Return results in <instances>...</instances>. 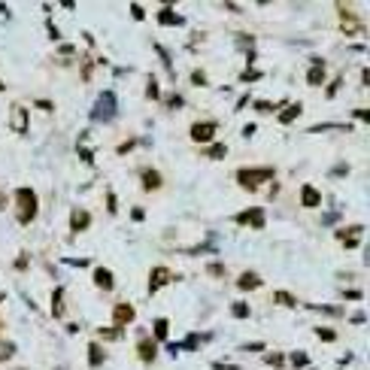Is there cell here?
<instances>
[{"mask_svg": "<svg viewBox=\"0 0 370 370\" xmlns=\"http://www.w3.org/2000/svg\"><path fill=\"white\" fill-rule=\"evenodd\" d=\"M355 115H358V118H361V121H370V112H367V109H358V112H355Z\"/></svg>", "mask_w": 370, "mask_h": 370, "instance_id": "836d02e7", "label": "cell"}, {"mask_svg": "<svg viewBox=\"0 0 370 370\" xmlns=\"http://www.w3.org/2000/svg\"><path fill=\"white\" fill-rule=\"evenodd\" d=\"M12 125H15L18 134L27 131V112H24V106H15V109H12Z\"/></svg>", "mask_w": 370, "mask_h": 370, "instance_id": "4fadbf2b", "label": "cell"}, {"mask_svg": "<svg viewBox=\"0 0 370 370\" xmlns=\"http://www.w3.org/2000/svg\"><path fill=\"white\" fill-rule=\"evenodd\" d=\"M137 355H140V361L152 364V361H155V355H158L155 340H152V337H140V343H137Z\"/></svg>", "mask_w": 370, "mask_h": 370, "instance_id": "52a82bcc", "label": "cell"}, {"mask_svg": "<svg viewBox=\"0 0 370 370\" xmlns=\"http://www.w3.org/2000/svg\"><path fill=\"white\" fill-rule=\"evenodd\" d=\"M137 319V310L131 307V304H115V310H112V322H115V328H125V325H131Z\"/></svg>", "mask_w": 370, "mask_h": 370, "instance_id": "5b68a950", "label": "cell"}, {"mask_svg": "<svg viewBox=\"0 0 370 370\" xmlns=\"http://www.w3.org/2000/svg\"><path fill=\"white\" fill-rule=\"evenodd\" d=\"M282 361H285V358H282V355H276V352H270V355H267V364H273V367H282Z\"/></svg>", "mask_w": 370, "mask_h": 370, "instance_id": "83f0119b", "label": "cell"}, {"mask_svg": "<svg viewBox=\"0 0 370 370\" xmlns=\"http://www.w3.org/2000/svg\"><path fill=\"white\" fill-rule=\"evenodd\" d=\"M167 328H170L167 319H158V322H155V340H164V337H167Z\"/></svg>", "mask_w": 370, "mask_h": 370, "instance_id": "7402d4cb", "label": "cell"}, {"mask_svg": "<svg viewBox=\"0 0 370 370\" xmlns=\"http://www.w3.org/2000/svg\"><path fill=\"white\" fill-rule=\"evenodd\" d=\"M207 270H210V273H213V276H222V273H225V267H222V264H210V267H207Z\"/></svg>", "mask_w": 370, "mask_h": 370, "instance_id": "1f68e13d", "label": "cell"}, {"mask_svg": "<svg viewBox=\"0 0 370 370\" xmlns=\"http://www.w3.org/2000/svg\"><path fill=\"white\" fill-rule=\"evenodd\" d=\"M103 358H106L103 346H100V343H91V346H88V361H91V367H100Z\"/></svg>", "mask_w": 370, "mask_h": 370, "instance_id": "2e32d148", "label": "cell"}, {"mask_svg": "<svg viewBox=\"0 0 370 370\" xmlns=\"http://www.w3.org/2000/svg\"><path fill=\"white\" fill-rule=\"evenodd\" d=\"M301 203H304V207H319V203H322L319 188H316V185H304V188H301Z\"/></svg>", "mask_w": 370, "mask_h": 370, "instance_id": "30bf717a", "label": "cell"}, {"mask_svg": "<svg viewBox=\"0 0 370 370\" xmlns=\"http://www.w3.org/2000/svg\"><path fill=\"white\" fill-rule=\"evenodd\" d=\"M112 112H115V94H112V91H103L100 100H97V118H100V115L109 118Z\"/></svg>", "mask_w": 370, "mask_h": 370, "instance_id": "ba28073f", "label": "cell"}, {"mask_svg": "<svg viewBox=\"0 0 370 370\" xmlns=\"http://www.w3.org/2000/svg\"><path fill=\"white\" fill-rule=\"evenodd\" d=\"M158 21H161V24H179L182 18H179V15H176L173 9H161V15H158Z\"/></svg>", "mask_w": 370, "mask_h": 370, "instance_id": "d6986e66", "label": "cell"}, {"mask_svg": "<svg viewBox=\"0 0 370 370\" xmlns=\"http://www.w3.org/2000/svg\"><path fill=\"white\" fill-rule=\"evenodd\" d=\"M143 188H146V191L161 188V173H158V170H143Z\"/></svg>", "mask_w": 370, "mask_h": 370, "instance_id": "5bb4252c", "label": "cell"}, {"mask_svg": "<svg viewBox=\"0 0 370 370\" xmlns=\"http://www.w3.org/2000/svg\"><path fill=\"white\" fill-rule=\"evenodd\" d=\"M273 176V167H243V170H237V182L243 185V188H249V191H255L261 182H267Z\"/></svg>", "mask_w": 370, "mask_h": 370, "instance_id": "7a4b0ae2", "label": "cell"}, {"mask_svg": "<svg viewBox=\"0 0 370 370\" xmlns=\"http://www.w3.org/2000/svg\"><path fill=\"white\" fill-rule=\"evenodd\" d=\"M273 301H276V304H282V307H298V298H292L289 292H276V295H273Z\"/></svg>", "mask_w": 370, "mask_h": 370, "instance_id": "ffe728a7", "label": "cell"}, {"mask_svg": "<svg viewBox=\"0 0 370 370\" xmlns=\"http://www.w3.org/2000/svg\"><path fill=\"white\" fill-rule=\"evenodd\" d=\"M131 12H134V18H143V9H140V3H134V6H131Z\"/></svg>", "mask_w": 370, "mask_h": 370, "instance_id": "d6a6232c", "label": "cell"}, {"mask_svg": "<svg viewBox=\"0 0 370 370\" xmlns=\"http://www.w3.org/2000/svg\"><path fill=\"white\" fill-rule=\"evenodd\" d=\"M94 285H97V289H106V292H109V289H112V273H109L106 267L94 270Z\"/></svg>", "mask_w": 370, "mask_h": 370, "instance_id": "9a60e30c", "label": "cell"}, {"mask_svg": "<svg viewBox=\"0 0 370 370\" xmlns=\"http://www.w3.org/2000/svg\"><path fill=\"white\" fill-rule=\"evenodd\" d=\"M292 364H295V367H304V364H307V355H304V352H295V355H292Z\"/></svg>", "mask_w": 370, "mask_h": 370, "instance_id": "f1b7e54d", "label": "cell"}, {"mask_svg": "<svg viewBox=\"0 0 370 370\" xmlns=\"http://www.w3.org/2000/svg\"><path fill=\"white\" fill-rule=\"evenodd\" d=\"M146 94H149V97H158V82H155V79L149 82V88H146Z\"/></svg>", "mask_w": 370, "mask_h": 370, "instance_id": "4dcf8cb0", "label": "cell"}, {"mask_svg": "<svg viewBox=\"0 0 370 370\" xmlns=\"http://www.w3.org/2000/svg\"><path fill=\"white\" fill-rule=\"evenodd\" d=\"M307 82H310V85H322V82H325V61H322V58H313V67H310V73H307Z\"/></svg>", "mask_w": 370, "mask_h": 370, "instance_id": "9c48e42d", "label": "cell"}, {"mask_svg": "<svg viewBox=\"0 0 370 370\" xmlns=\"http://www.w3.org/2000/svg\"><path fill=\"white\" fill-rule=\"evenodd\" d=\"M97 334H100L103 340H115V337H118V328H100Z\"/></svg>", "mask_w": 370, "mask_h": 370, "instance_id": "cb8c5ba5", "label": "cell"}, {"mask_svg": "<svg viewBox=\"0 0 370 370\" xmlns=\"http://www.w3.org/2000/svg\"><path fill=\"white\" fill-rule=\"evenodd\" d=\"M167 282H173V273L167 270V267H155L152 270V276H149V295H155L158 289H164Z\"/></svg>", "mask_w": 370, "mask_h": 370, "instance_id": "8992f818", "label": "cell"}, {"mask_svg": "<svg viewBox=\"0 0 370 370\" xmlns=\"http://www.w3.org/2000/svg\"><path fill=\"white\" fill-rule=\"evenodd\" d=\"M301 112H304V106H301V103H292V106H285V109L279 112V125H289V121H295Z\"/></svg>", "mask_w": 370, "mask_h": 370, "instance_id": "7c38bea8", "label": "cell"}, {"mask_svg": "<svg viewBox=\"0 0 370 370\" xmlns=\"http://www.w3.org/2000/svg\"><path fill=\"white\" fill-rule=\"evenodd\" d=\"M167 106H176V109H179V106H182V97H179V94H167Z\"/></svg>", "mask_w": 370, "mask_h": 370, "instance_id": "f546056e", "label": "cell"}, {"mask_svg": "<svg viewBox=\"0 0 370 370\" xmlns=\"http://www.w3.org/2000/svg\"><path fill=\"white\" fill-rule=\"evenodd\" d=\"M0 210H3V197H0Z\"/></svg>", "mask_w": 370, "mask_h": 370, "instance_id": "d590c367", "label": "cell"}, {"mask_svg": "<svg viewBox=\"0 0 370 370\" xmlns=\"http://www.w3.org/2000/svg\"><path fill=\"white\" fill-rule=\"evenodd\" d=\"M191 82H194V85H207V76H203V70H194V73H191Z\"/></svg>", "mask_w": 370, "mask_h": 370, "instance_id": "4316f807", "label": "cell"}, {"mask_svg": "<svg viewBox=\"0 0 370 370\" xmlns=\"http://www.w3.org/2000/svg\"><path fill=\"white\" fill-rule=\"evenodd\" d=\"M237 222H240V225H246V228H264V225H267V213H264L261 207H252V210L240 213V216H237Z\"/></svg>", "mask_w": 370, "mask_h": 370, "instance_id": "3957f363", "label": "cell"}, {"mask_svg": "<svg viewBox=\"0 0 370 370\" xmlns=\"http://www.w3.org/2000/svg\"><path fill=\"white\" fill-rule=\"evenodd\" d=\"M231 313H234V319H249V304H243V301H240V304H234V307H231Z\"/></svg>", "mask_w": 370, "mask_h": 370, "instance_id": "44dd1931", "label": "cell"}, {"mask_svg": "<svg viewBox=\"0 0 370 370\" xmlns=\"http://www.w3.org/2000/svg\"><path fill=\"white\" fill-rule=\"evenodd\" d=\"M52 313L58 319L64 316V289H55V295H52Z\"/></svg>", "mask_w": 370, "mask_h": 370, "instance_id": "ac0fdd59", "label": "cell"}, {"mask_svg": "<svg viewBox=\"0 0 370 370\" xmlns=\"http://www.w3.org/2000/svg\"><path fill=\"white\" fill-rule=\"evenodd\" d=\"M0 331H3V319H0Z\"/></svg>", "mask_w": 370, "mask_h": 370, "instance_id": "e575fe53", "label": "cell"}, {"mask_svg": "<svg viewBox=\"0 0 370 370\" xmlns=\"http://www.w3.org/2000/svg\"><path fill=\"white\" fill-rule=\"evenodd\" d=\"M216 137V121H197L191 125V140L194 143H210Z\"/></svg>", "mask_w": 370, "mask_h": 370, "instance_id": "277c9868", "label": "cell"}, {"mask_svg": "<svg viewBox=\"0 0 370 370\" xmlns=\"http://www.w3.org/2000/svg\"><path fill=\"white\" fill-rule=\"evenodd\" d=\"M237 285H240L243 292H249V289H258V285H261V276H258V273H243Z\"/></svg>", "mask_w": 370, "mask_h": 370, "instance_id": "e0dca14e", "label": "cell"}, {"mask_svg": "<svg viewBox=\"0 0 370 370\" xmlns=\"http://www.w3.org/2000/svg\"><path fill=\"white\" fill-rule=\"evenodd\" d=\"M12 352H15V346H12V343H0V361H3V358H9Z\"/></svg>", "mask_w": 370, "mask_h": 370, "instance_id": "484cf974", "label": "cell"}, {"mask_svg": "<svg viewBox=\"0 0 370 370\" xmlns=\"http://www.w3.org/2000/svg\"><path fill=\"white\" fill-rule=\"evenodd\" d=\"M36 210H39V200H36L33 188H18L15 191V219L21 225H30L36 219Z\"/></svg>", "mask_w": 370, "mask_h": 370, "instance_id": "6da1fadb", "label": "cell"}, {"mask_svg": "<svg viewBox=\"0 0 370 370\" xmlns=\"http://www.w3.org/2000/svg\"><path fill=\"white\" fill-rule=\"evenodd\" d=\"M316 334H319V337H322V340H328V343H331V340H334V337H337V334H334V331H331V328H316Z\"/></svg>", "mask_w": 370, "mask_h": 370, "instance_id": "d4e9b609", "label": "cell"}, {"mask_svg": "<svg viewBox=\"0 0 370 370\" xmlns=\"http://www.w3.org/2000/svg\"><path fill=\"white\" fill-rule=\"evenodd\" d=\"M88 222H91V216H88L85 210H73V216H70V228H73V231H85Z\"/></svg>", "mask_w": 370, "mask_h": 370, "instance_id": "8fae6325", "label": "cell"}, {"mask_svg": "<svg viewBox=\"0 0 370 370\" xmlns=\"http://www.w3.org/2000/svg\"><path fill=\"white\" fill-rule=\"evenodd\" d=\"M225 155H228V146H222V143L210 149V158H225Z\"/></svg>", "mask_w": 370, "mask_h": 370, "instance_id": "603a6c76", "label": "cell"}]
</instances>
